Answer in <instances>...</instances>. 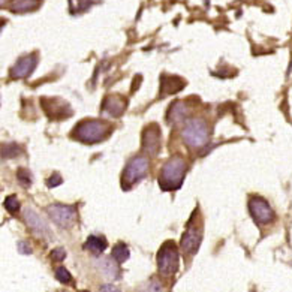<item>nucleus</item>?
I'll list each match as a JSON object with an SVG mask.
<instances>
[{"label": "nucleus", "instance_id": "nucleus-1", "mask_svg": "<svg viewBox=\"0 0 292 292\" xmlns=\"http://www.w3.org/2000/svg\"><path fill=\"white\" fill-rule=\"evenodd\" d=\"M187 173V163L183 157L174 156L168 162H165L163 168L159 175V184L163 191H178L183 181L184 175Z\"/></svg>", "mask_w": 292, "mask_h": 292}, {"label": "nucleus", "instance_id": "nucleus-2", "mask_svg": "<svg viewBox=\"0 0 292 292\" xmlns=\"http://www.w3.org/2000/svg\"><path fill=\"white\" fill-rule=\"evenodd\" d=\"M108 124L102 120H87L75 128V136L87 144H97L108 135Z\"/></svg>", "mask_w": 292, "mask_h": 292}, {"label": "nucleus", "instance_id": "nucleus-3", "mask_svg": "<svg viewBox=\"0 0 292 292\" xmlns=\"http://www.w3.org/2000/svg\"><path fill=\"white\" fill-rule=\"evenodd\" d=\"M184 142L192 149H199L208 142L210 132H208L207 123L201 118H192L186 123V126L181 132Z\"/></svg>", "mask_w": 292, "mask_h": 292}, {"label": "nucleus", "instance_id": "nucleus-4", "mask_svg": "<svg viewBox=\"0 0 292 292\" xmlns=\"http://www.w3.org/2000/svg\"><path fill=\"white\" fill-rule=\"evenodd\" d=\"M149 166H150V163H149V159L145 156L134 157L128 163L126 170L123 171V175H121L123 189L128 191V189H131L134 184H136L139 180H142L149 173Z\"/></svg>", "mask_w": 292, "mask_h": 292}, {"label": "nucleus", "instance_id": "nucleus-5", "mask_svg": "<svg viewBox=\"0 0 292 292\" xmlns=\"http://www.w3.org/2000/svg\"><path fill=\"white\" fill-rule=\"evenodd\" d=\"M178 250L174 243H166L157 253V267L163 276H171L178 271Z\"/></svg>", "mask_w": 292, "mask_h": 292}, {"label": "nucleus", "instance_id": "nucleus-6", "mask_svg": "<svg viewBox=\"0 0 292 292\" xmlns=\"http://www.w3.org/2000/svg\"><path fill=\"white\" fill-rule=\"evenodd\" d=\"M47 213L51 217V220L58 225L60 228H69L74 225L77 219V208L74 205H61V204H53L47 208Z\"/></svg>", "mask_w": 292, "mask_h": 292}, {"label": "nucleus", "instance_id": "nucleus-7", "mask_svg": "<svg viewBox=\"0 0 292 292\" xmlns=\"http://www.w3.org/2000/svg\"><path fill=\"white\" fill-rule=\"evenodd\" d=\"M249 212L259 225H267L274 220V212L271 210L268 202L259 196H253L249 201Z\"/></svg>", "mask_w": 292, "mask_h": 292}, {"label": "nucleus", "instance_id": "nucleus-8", "mask_svg": "<svg viewBox=\"0 0 292 292\" xmlns=\"http://www.w3.org/2000/svg\"><path fill=\"white\" fill-rule=\"evenodd\" d=\"M159 147H160L159 126L157 124H150L142 134V150L150 156H155L159 152Z\"/></svg>", "mask_w": 292, "mask_h": 292}, {"label": "nucleus", "instance_id": "nucleus-9", "mask_svg": "<svg viewBox=\"0 0 292 292\" xmlns=\"http://www.w3.org/2000/svg\"><path fill=\"white\" fill-rule=\"evenodd\" d=\"M23 216H24V220H26L27 226L32 229L36 235H39V237H51V231H50V228L47 226L45 220L40 217L35 210H32V208H26Z\"/></svg>", "mask_w": 292, "mask_h": 292}, {"label": "nucleus", "instance_id": "nucleus-10", "mask_svg": "<svg viewBox=\"0 0 292 292\" xmlns=\"http://www.w3.org/2000/svg\"><path fill=\"white\" fill-rule=\"evenodd\" d=\"M36 61H38V58H36V54H30V56H27V57H23V58H19L17 63L11 68V78H14V79H21V78H27L32 72H33V69H35V66H36Z\"/></svg>", "mask_w": 292, "mask_h": 292}, {"label": "nucleus", "instance_id": "nucleus-11", "mask_svg": "<svg viewBox=\"0 0 292 292\" xmlns=\"http://www.w3.org/2000/svg\"><path fill=\"white\" fill-rule=\"evenodd\" d=\"M201 241H202V235L201 233L198 231L196 228H189L187 231L183 234L181 237V241H180V247L181 250H184L186 253H196L198 249L201 246Z\"/></svg>", "mask_w": 292, "mask_h": 292}, {"label": "nucleus", "instance_id": "nucleus-12", "mask_svg": "<svg viewBox=\"0 0 292 292\" xmlns=\"http://www.w3.org/2000/svg\"><path fill=\"white\" fill-rule=\"evenodd\" d=\"M44 110L51 118H65L71 114V108L68 103L60 99H42Z\"/></svg>", "mask_w": 292, "mask_h": 292}, {"label": "nucleus", "instance_id": "nucleus-13", "mask_svg": "<svg viewBox=\"0 0 292 292\" xmlns=\"http://www.w3.org/2000/svg\"><path fill=\"white\" fill-rule=\"evenodd\" d=\"M117 264L118 262L113 256L111 258H102V259L96 261L99 273L108 280H116L118 277V265Z\"/></svg>", "mask_w": 292, "mask_h": 292}, {"label": "nucleus", "instance_id": "nucleus-14", "mask_svg": "<svg viewBox=\"0 0 292 292\" xmlns=\"http://www.w3.org/2000/svg\"><path fill=\"white\" fill-rule=\"evenodd\" d=\"M124 108H126V102L117 96H111L103 102V113L113 117L121 116L124 113Z\"/></svg>", "mask_w": 292, "mask_h": 292}, {"label": "nucleus", "instance_id": "nucleus-15", "mask_svg": "<svg viewBox=\"0 0 292 292\" xmlns=\"http://www.w3.org/2000/svg\"><path fill=\"white\" fill-rule=\"evenodd\" d=\"M107 240L103 238V237H97V235H90L89 238H87V241H86V244H84V249H87V250H90L92 253H95V255H100L103 250L107 249Z\"/></svg>", "mask_w": 292, "mask_h": 292}, {"label": "nucleus", "instance_id": "nucleus-16", "mask_svg": "<svg viewBox=\"0 0 292 292\" xmlns=\"http://www.w3.org/2000/svg\"><path fill=\"white\" fill-rule=\"evenodd\" d=\"M186 114H187V108H186L184 103L183 102H174L166 117H168V120L171 123H175V121H180L181 118H184Z\"/></svg>", "mask_w": 292, "mask_h": 292}, {"label": "nucleus", "instance_id": "nucleus-17", "mask_svg": "<svg viewBox=\"0 0 292 292\" xmlns=\"http://www.w3.org/2000/svg\"><path fill=\"white\" fill-rule=\"evenodd\" d=\"M129 256H131V252H129L128 246L124 244V243H118V244L114 246V250H113V258H114L118 264L126 262V261L129 259Z\"/></svg>", "mask_w": 292, "mask_h": 292}, {"label": "nucleus", "instance_id": "nucleus-18", "mask_svg": "<svg viewBox=\"0 0 292 292\" xmlns=\"http://www.w3.org/2000/svg\"><path fill=\"white\" fill-rule=\"evenodd\" d=\"M39 5V0H15L12 3V11L15 12H30Z\"/></svg>", "mask_w": 292, "mask_h": 292}, {"label": "nucleus", "instance_id": "nucleus-19", "mask_svg": "<svg viewBox=\"0 0 292 292\" xmlns=\"http://www.w3.org/2000/svg\"><path fill=\"white\" fill-rule=\"evenodd\" d=\"M2 153H3V157H15L21 153V149H19V145L11 142V144H3L2 147Z\"/></svg>", "mask_w": 292, "mask_h": 292}, {"label": "nucleus", "instance_id": "nucleus-20", "mask_svg": "<svg viewBox=\"0 0 292 292\" xmlns=\"http://www.w3.org/2000/svg\"><path fill=\"white\" fill-rule=\"evenodd\" d=\"M5 208L9 213H17L19 210V202L15 195H11L5 199Z\"/></svg>", "mask_w": 292, "mask_h": 292}, {"label": "nucleus", "instance_id": "nucleus-21", "mask_svg": "<svg viewBox=\"0 0 292 292\" xmlns=\"http://www.w3.org/2000/svg\"><path fill=\"white\" fill-rule=\"evenodd\" d=\"M56 277L60 283H69L71 282V273L65 268V267H58L57 273H56Z\"/></svg>", "mask_w": 292, "mask_h": 292}, {"label": "nucleus", "instance_id": "nucleus-22", "mask_svg": "<svg viewBox=\"0 0 292 292\" xmlns=\"http://www.w3.org/2000/svg\"><path fill=\"white\" fill-rule=\"evenodd\" d=\"M18 180L23 187H29L32 184V174L27 170H19L18 171Z\"/></svg>", "mask_w": 292, "mask_h": 292}, {"label": "nucleus", "instance_id": "nucleus-23", "mask_svg": "<svg viewBox=\"0 0 292 292\" xmlns=\"http://www.w3.org/2000/svg\"><path fill=\"white\" fill-rule=\"evenodd\" d=\"M51 258H53L54 261H63V259L66 258V252H65V249H56V250H53Z\"/></svg>", "mask_w": 292, "mask_h": 292}, {"label": "nucleus", "instance_id": "nucleus-24", "mask_svg": "<svg viewBox=\"0 0 292 292\" xmlns=\"http://www.w3.org/2000/svg\"><path fill=\"white\" fill-rule=\"evenodd\" d=\"M18 250L21 253H26V255H30L32 253V247L27 241H19L18 243Z\"/></svg>", "mask_w": 292, "mask_h": 292}, {"label": "nucleus", "instance_id": "nucleus-25", "mask_svg": "<svg viewBox=\"0 0 292 292\" xmlns=\"http://www.w3.org/2000/svg\"><path fill=\"white\" fill-rule=\"evenodd\" d=\"M47 184H48V187H56V186L61 184V177H60L58 174H53V175L48 178Z\"/></svg>", "mask_w": 292, "mask_h": 292}]
</instances>
